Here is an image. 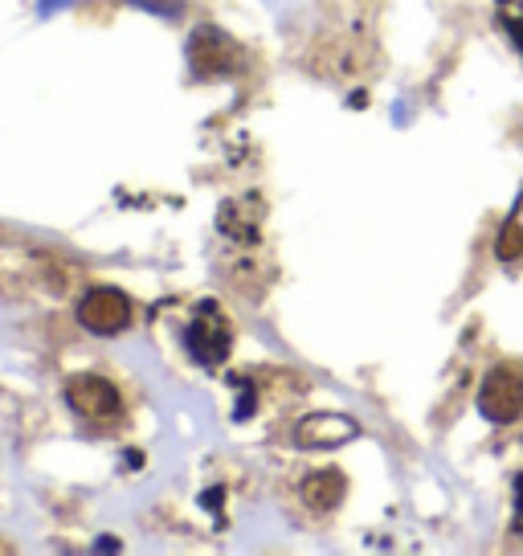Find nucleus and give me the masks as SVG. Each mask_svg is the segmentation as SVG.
<instances>
[{
    "label": "nucleus",
    "instance_id": "f257e3e1",
    "mask_svg": "<svg viewBox=\"0 0 523 556\" xmlns=\"http://www.w3.org/2000/svg\"><path fill=\"white\" fill-rule=\"evenodd\" d=\"M229 348H233V328L221 315V307L217 303H196L189 324H184V352L201 368H217L226 365Z\"/></svg>",
    "mask_w": 523,
    "mask_h": 556
},
{
    "label": "nucleus",
    "instance_id": "f03ea898",
    "mask_svg": "<svg viewBox=\"0 0 523 556\" xmlns=\"http://www.w3.org/2000/svg\"><path fill=\"white\" fill-rule=\"evenodd\" d=\"M184 53H189V70L196 78H226V74H238L245 66L242 46L217 25H196Z\"/></svg>",
    "mask_w": 523,
    "mask_h": 556
},
{
    "label": "nucleus",
    "instance_id": "7ed1b4c3",
    "mask_svg": "<svg viewBox=\"0 0 523 556\" xmlns=\"http://www.w3.org/2000/svg\"><path fill=\"white\" fill-rule=\"evenodd\" d=\"M479 414L495 421V426H507L523 414V365H495L483 377V389H479Z\"/></svg>",
    "mask_w": 523,
    "mask_h": 556
},
{
    "label": "nucleus",
    "instance_id": "20e7f679",
    "mask_svg": "<svg viewBox=\"0 0 523 556\" xmlns=\"http://www.w3.org/2000/svg\"><path fill=\"white\" fill-rule=\"evenodd\" d=\"M78 324L94 336H115L131 324V299L115 287H90L78 303Z\"/></svg>",
    "mask_w": 523,
    "mask_h": 556
},
{
    "label": "nucleus",
    "instance_id": "39448f33",
    "mask_svg": "<svg viewBox=\"0 0 523 556\" xmlns=\"http://www.w3.org/2000/svg\"><path fill=\"white\" fill-rule=\"evenodd\" d=\"M66 401H71L74 414L87 417V421H115L119 417V393L106 377H90V372L74 377L66 384Z\"/></svg>",
    "mask_w": 523,
    "mask_h": 556
},
{
    "label": "nucleus",
    "instance_id": "423d86ee",
    "mask_svg": "<svg viewBox=\"0 0 523 556\" xmlns=\"http://www.w3.org/2000/svg\"><path fill=\"white\" fill-rule=\"evenodd\" d=\"M356 434H360V426L344 414H311L295 426L298 446H340V442H352Z\"/></svg>",
    "mask_w": 523,
    "mask_h": 556
},
{
    "label": "nucleus",
    "instance_id": "0eeeda50",
    "mask_svg": "<svg viewBox=\"0 0 523 556\" xmlns=\"http://www.w3.org/2000/svg\"><path fill=\"white\" fill-rule=\"evenodd\" d=\"M344 491H348V479L335 467H323L303 483V500L311 507H319V511H332V507L344 500Z\"/></svg>",
    "mask_w": 523,
    "mask_h": 556
},
{
    "label": "nucleus",
    "instance_id": "6e6552de",
    "mask_svg": "<svg viewBox=\"0 0 523 556\" xmlns=\"http://www.w3.org/2000/svg\"><path fill=\"white\" fill-rule=\"evenodd\" d=\"M495 258H499V262L523 258V192L515 197V205H511L503 229H499V242H495Z\"/></svg>",
    "mask_w": 523,
    "mask_h": 556
},
{
    "label": "nucleus",
    "instance_id": "1a4fd4ad",
    "mask_svg": "<svg viewBox=\"0 0 523 556\" xmlns=\"http://www.w3.org/2000/svg\"><path fill=\"white\" fill-rule=\"evenodd\" d=\"M495 9H499L503 29L511 34V41H515L520 53H523V0H495Z\"/></svg>",
    "mask_w": 523,
    "mask_h": 556
},
{
    "label": "nucleus",
    "instance_id": "9d476101",
    "mask_svg": "<svg viewBox=\"0 0 523 556\" xmlns=\"http://www.w3.org/2000/svg\"><path fill=\"white\" fill-rule=\"evenodd\" d=\"M127 4H136L143 13H156V17H180V9H184V0H127Z\"/></svg>",
    "mask_w": 523,
    "mask_h": 556
},
{
    "label": "nucleus",
    "instance_id": "9b49d317",
    "mask_svg": "<svg viewBox=\"0 0 523 556\" xmlns=\"http://www.w3.org/2000/svg\"><path fill=\"white\" fill-rule=\"evenodd\" d=\"M71 4H78V0H41V13L50 17V13H58V9H71Z\"/></svg>",
    "mask_w": 523,
    "mask_h": 556
},
{
    "label": "nucleus",
    "instance_id": "f8f14e48",
    "mask_svg": "<svg viewBox=\"0 0 523 556\" xmlns=\"http://www.w3.org/2000/svg\"><path fill=\"white\" fill-rule=\"evenodd\" d=\"M515 507H520V520H523V475L515 479Z\"/></svg>",
    "mask_w": 523,
    "mask_h": 556
}]
</instances>
